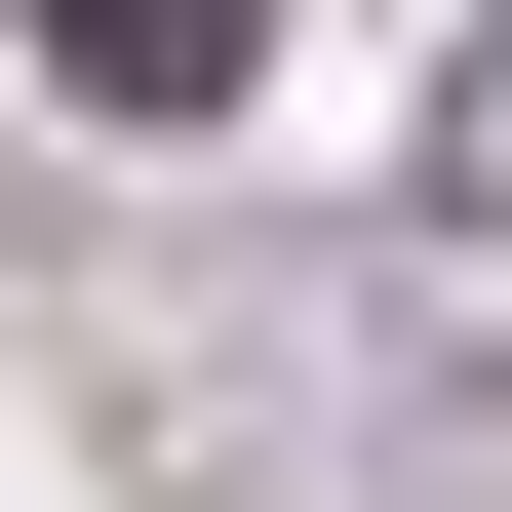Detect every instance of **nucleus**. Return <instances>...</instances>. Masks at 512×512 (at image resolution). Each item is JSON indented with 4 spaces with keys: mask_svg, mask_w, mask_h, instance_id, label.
<instances>
[{
    "mask_svg": "<svg viewBox=\"0 0 512 512\" xmlns=\"http://www.w3.org/2000/svg\"><path fill=\"white\" fill-rule=\"evenodd\" d=\"M237 40H276V0H40V79H79V119H237Z\"/></svg>",
    "mask_w": 512,
    "mask_h": 512,
    "instance_id": "nucleus-1",
    "label": "nucleus"
}]
</instances>
